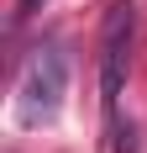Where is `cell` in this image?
Masks as SVG:
<instances>
[{
	"instance_id": "6da1fadb",
	"label": "cell",
	"mask_w": 147,
	"mask_h": 153,
	"mask_svg": "<svg viewBox=\"0 0 147 153\" xmlns=\"http://www.w3.org/2000/svg\"><path fill=\"white\" fill-rule=\"evenodd\" d=\"M63 90H68V58L58 48H37L21 69V85H16V122L47 127L63 106Z\"/></svg>"
},
{
	"instance_id": "7a4b0ae2",
	"label": "cell",
	"mask_w": 147,
	"mask_h": 153,
	"mask_svg": "<svg viewBox=\"0 0 147 153\" xmlns=\"http://www.w3.org/2000/svg\"><path fill=\"white\" fill-rule=\"evenodd\" d=\"M132 37H137V5L132 0H110L105 27H100V100H105V116L110 122L121 111L126 69H132Z\"/></svg>"
},
{
	"instance_id": "3957f363",
	"label": "cell",
	"mask_w": 147,
	"mask_h": 153,
	"mask_svg": "<svg viewBox=\"0 0 147 153\" xmlns=\"http://www.w3.org/2000/svg\"><path fill=\"white\" fill-rule=\"evenodd\" d=\"M37 5H42V0H16V16H32Z\"/></svg>"
}]
</instances>
